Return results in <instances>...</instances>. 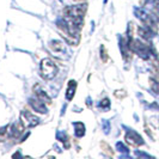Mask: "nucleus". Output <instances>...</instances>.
Listing matches in <instances>:
<instances>
[{
    "label": "nucleus",
    "mask_w": 159,
    "mask_h": 159,
    "mask_svg": "<svg viewBox=\"0 0 159 159\" xmlns=\"http://www.w3.org/2000/svg\"><path fill=\"white\" fill-rule=\"evenodd\" d=\"M24 125L19 121L18 123H15V125H12L11 126V135L10 138H12V139H19L20 135L24 133Z\"/></svg>",
    "instance_id": "0eeeda50"
},
{
    "label": "nucleus",
    "mask_w": 159,
    "mask_h": 159,
    "mask_svg": "<svg viewBox=\"0 0 159 159\" xmlns=\"http://www.w3.org/2000/svg\"><path fill=\"white\" fill-rule=\"evenodd\" d=\"M74 127H75V135L77 136H83L85 134V126L83 122H77L74 123Z\"/></svg>",
    "instance_id": "f8f14e48"
},
{
    "label": "nucleus",
    "mask_w": 159,
    "mask_h": 159,
    "mask_svg": "<svg viewBox=\"0 0 159 159\" xmlns=\"http://www.w3.org/2000/svg\"><path fill=\"white\" fill-rule=\"evenodd\" d=\"M115 97L116 98H120V99H122L123 97H126L127 96V93H126V91L125 90H117V91H115Z\"/></svg>",
    "instance_id": "2eb2a0df"
},
{
    "label": "nucleus",
    "mask_w": 159,
    "mask_h": 159,
    "mask_svg": "<svg viewBox=\"0 0 159 159\" xmlns=\"http://www.w3.org/2000/svg\"><path fill=\"white\" fill-rule=\"evenodd\" d=\"M50 48H52L55 53H59V52L65 50V44H64V42H61V41L54 40L50 42Z\"/></svg>",
    "instance_id": "9b49d317"
},
{
    "label": "nucleus",
    "mask_w": 159,
    "mask_h": 159,
    "mask_svg": "<svg viewBox=\"0 0 159 159\" xmlns=\"http://www.w3.org/2000/svg\"><path fill=\"white\" fill-rule=\"evenodd\" d=\"M126 143H129L133 147H139V146L143 145V138L139 135L136 132L129 130L127 134H126Z\"/></svg>",
    "instance_id": "20e7f679"
},
{
    "label": "nucleus",
    "mask_w": 159,
    "mask_h": 159,
    "mask_svg": "<svg viewBox=\"0 0 159 159\" xmlns=\"http://www.w3.org/2000/svg\"><path fill=\"white\" fill-rule=\"evenodd\" d=\"M30 105L35 111H39L41 114H46L47 112V108H46V103L43 101L39 99L37 97L36 98H31L30 99Z\"/></svg>",
    "instance_id": "423d86ee"
},
{
    "label": "nucleus",
    "mask_w": 159,
    "mask_h": 159,
    "mask_svg": "<svg viewBox=\"0 0 159 159\" xmlns=\"http://www.w3.org/2000/svg\"><path fill=\"white\" fill-rule=\"evenodd\" d=\"M153 71L159 79V61H153Z\"/></svg>",
    "instance_id": "f3484780"
},
{
    "label": "nucleus",
    "mask_w": 159,
    "mask_h": 159,
    "mask_svg": "<svg viewBox=\"0 0 159 159\" xmlns=\"http://www.w3.org/2000/svg\"><path fill=\"white\" fill-rule=\"evenodd\" d=\"M101 59H102V61H103L104 64L108 61V52H107V48L102 46L101 47Z\"/></svg>",
    "instance_id": "4468645a"
},
{
    "label": "nucleus",
    "mask_w": 159,
    "mask_h": 159,
    "mask_svg": "<svg viewBox=\"0 0 159 159\" xmlns=\"http://www.w3.org/2000/svg\"><path fill=\"white\" fill-rule=\"evenodd\" d=\"M88 10L86 4H79V5H73L67 6L64 10L65 20L67 22L70 29L73 31L79 32L83 29L84 25V17Z\"/></svg>",
    "instance_id": "f257e3e1"
},
{
    "label": "nucleus",
    "mask_w": 159,
    "mask_h": 159,
    "mask_svg": "<svg viewBox=\"0 0 159 159\" xmlns=\"http://www.w3.org/2000/svg\"><path fill=\"white\" fill-rule=\"evenodd\" d=\"M138 32H139V35H140V37H141L143 40H150V39H152V36H153V34H154V32L152 31L148 26H146V25L139 26V28H138Z\"/></svg>",
    "instance_id": "6e6552de"
},
{
    "label": "nucleus",
    "mask_w": 159,
    "mask_h": 159,
    "mask_svg": "<svg viewBox=\"0 0 159 159\" xmlns=\"http://www.w3.org/2000/svg\"><path fill=\"white\" fill-rule=\"evenodd\" d=\"M20 122L24 125V127H35L39 125L40 120L39 117H36L35 115H32L30 111H26V110H23L20 112Z\"/></svg>",
    "instance_id": "7ed1b4c3"
},
{
    "label": "nucleus",
    "mask_w": 159,
    "mask_h": 159,
    "mask_svg": "<svg viewBox=\"0 0 159 159\" xmlns=\"http://www.w3.org/2000/svg\"><path fill=\"white\" fill-rule=\"evenodd\" d=\"M101 107H102V108H105V109H109V107H110V102H109V99H108V98L102 99V102H101Z\"/></svg>",
    "instance_id": "dca6fc26"
},
{
    "label": "nucleus",
    "mask_w": 159,
    "mask_h": 159,
    "mask_svg": "<svg viewBox=\"0 0 159 159\" xmlns=\"http://www.w3.org/2000/svg\"><path fill=\"white\" fill-rule=\"evenodd\" d=\"M148 1H150V0H140V4H141V5H145V4H147Z\"/></svg>",
    "instance_id": "6ab92c4d"
},
{
    "label": "nucleus",
    "mask_w": 159,
    "mask_h": 159,
    "mask_svg": "<svg viewBox=\"0 0 159 159\" xmlns=\"http://www.w3.org/2000/svg\"><path fill=\"white\" fill-rule=\"evenodd\" d=\"M34 92H35L36 97H37L39 99H41V101H43L44 103H47V104L52 103L50 97L47 95V92L42 89V86H41L40 84H37V85H35V86H34Z\"/></svg>",
    "instance_id": "39448f33"
},
{
    "label": "nucleus",
    "mask_w": 159,
    "mask_h": 159,
    "mask_svg": "<svg viewBox=\"0 0 159 159\" xmlns=\"http://www.w3.org/2000/svg\"><path fill=\"white\" fill-rule=\"evenodd\" d=\"M57 74V66L52 59H43L41 62V77L44 80H52Z\"/></svg>",
    "instance_id": "f03ea898"
},
{
    "label": "nucleus",
    "mask_w": 159,
    "mask_h": 159,
    "mask_svg": "<svg viewBox=\"0 0 159 159\" xmlns=\"http://www.w3.org/2000/svg\"><path fill=\"white\" fill-rule=\"evenodd\" d=\"M11 135V126H5L0 128V143L6 141Z\"/></svg>",
    "instance_id": "9d476101"
},
{
    "label": "nucleus",
    "mask_w": 159,
    "mask_h": 159,
    "mask_svg": "<svg viewBox=\"0 0 159 159\" xmlns=\"http://www.w3.org/2000/svg\"><path fill=\"white\" fill-rule=\"evenodd\" d=\"M154 11L159 15V0H156V1H154Z\"/></svg>",
    "instance_id": "a211bd4d"
},
{
    "label": "nucleus",
    "mask_w": 159,
    "mask_h": 159,
    "mask_svg": "<svg viewBox=\"0 0 159 159\" xmlns=\"http://www.w3.org/2000/svg\"><path fill=\"white\" fill-rule=\"evenodd\" d=\"M75 1H85V0H75Z\"/></svg>",
    "instance_id": "aec40b11"
},
{
    "label": "nucleus",
    "mask_w": 159,
    "mask_h": 159,
    "mask_svg": "<svg viewBox=\"0 0 159 159\" xmlns=\"http://www.w3.org/2000/svg\"><path fill=\"white\" fill-rule=\"evenodd\" d=\"M101 147L103 148V152L108 156V157H114V150H112L111 147L108 145L107 143H101Z\"/></svg>",
    "instance_id": "ddd939ff"
},
{
    "label": "nucleus",
    "mask_w": 159,
    "mask_h": 159,
    "mask_svg": "<svg viewBox=\"0 0 159 159\" xmlns=\"http://www.w3.org/2000/svg\"><path fill=\"white\" fill-rule=\"evenodd\" d=\"M75 90H77V81L74 80H70L68 85H67V91H66V98L68 101H72L73 96L75 93Z\"/></svg>",
    "instance_id": "1a4fd4ad"
}]
</instances>
